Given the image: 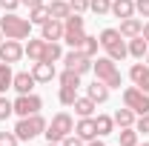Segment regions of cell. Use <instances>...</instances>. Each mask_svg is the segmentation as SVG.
<instances>
[{
	"label": "cell",
	"instance_id": "obj_9",
	"mask_svg": "<svg viewBox=\"0 0 149 146\" xmlns=\"http://www.w3.org/2000/svg\"><path fill=\"white\" fill-rule=\"evenodd\" d=\"M63 63H66V69H72V72H77V74L92 72V57H86L80 49H72V52H66V55H63Z\"/></svg>",
	"mask_w": 149,
	"mask_h": 146
},
{
	"label": "cell",
	"instance_id": "obj_2",
	"mask_svg": "<svg viewBox=\"0 0 149 146\" xmlns=\"http://www.w3.org/2000/svg\"><path fill=\"white\" fill-rule=\"evenodd\" d=\"M97 40H100V46L106 49V57H112L115 63H118V60H123V57L129 55V46H126V37L120 35L118 29H103Z\"/></svg>",
	"mask_w": 149,
	"mask_h": 146
},
{
	"label": "cell",
	"instance_id": "obj_34",
	"mask_svg": "<svg viewBox=\"0 0 149 146\" xmlns=\"http://www.w3.org/2000/svg\"><path fill=\"white\" fill-rule=\"evenodd\" d=\"M9 115H15V106H12V100L6 95H0V120H6Z\"/></svg>",
	"mask_w": 149,
	"mask_h": 146
},
{
	"label": "cell",
	"instance_id": "obj_45",
	"mask_svg": "<svg viewBox=\"0 0 149 146\" xmlns=\"http://www.w3.org/2000/svg\"><path fill=\"white\" fill-rule=\"evenodd\" d=\"M146 66H149V52H146Z\"/></svg>",
	"mask_w": 149,
	"mask_h": 146
},
{
	"label": "cell",
	"instance_id": "obj_18",
	"mask_svg": "<svg viewBox=\"0 0 149 146\" xmlns=\"http://www.w3.org/2000/svg\"><path fill=\"white\" fill-rule=\"evenodd\" d=\"M112 15L120 20L135 17V0H112Z\"/></svg>",
	"mask_w": 149,
	"mask_h": 146
},
{
	"label": "cell",
	"instance_id": "obj_17",
	"mask_svg": "<svg viewBox=\"0 0 149 146\" xmlns=\"http://www.w3.org/2000/svg\"><path fill=\"white\" fill-rule=\"evenodd\" d=\"M23 52H26V57H29L32 63L43 60V52H46V40H43V37H40V40H32V37H29V43L23 46Z\"/></svg>",
	"mask_w": 149,
	"mask_h": 146
},
{
	"label": "cell",
	"instance_id": "obj_19",
	"mask_svg": "<svg viewBox=\"0 0 149 146\" xmlns=\"http://www.w3.org/2000/svg\"><path fill=\"white\" fill-rule=\"evenodd\" d=\"M95 106H97V103H95L92 97H77V100L72 103V109H74L77 117H92V115H95Z\"/></svg>",
	"mask_w": 149,
	"mask_h": 146
},
{
	"label": "cell",
	"instance_id": "obj_11",
	"mask_svg": "<svg viewBox=\"0 0 149 146\" xmlns=\"http://www.w3.org/2000/svg\"><path fill=\"white\" fill-rule=\"evenodd\" d=\"M129 77H132V83H135L138 89H143L149 95V66L146 63H135L129 69Z\"/></svg>",
	"mask_w": 149,
	"mask_h": 146
},
{
	"label": "cell",
	"instance_id": "obj_35",
	"mask_svg": "<svg viewBox=\"0 0 149 146\" xmlns=\"http://www.w3.org/2000/svg\"><path fill=\"white\" fill-rule=\"evenodd\" d=\"M17 135L15 132H0V146H17Z\"/></svg>",
	"mask_w": 149,
	"mask_h": 146
},
{
	"label": "cell",
	"instance_id": "obj_46",
	"mask_svg": "<svg viewBox=\"0 0 149 146\" xmlns=\"http://www.w3.org/2000/svg\"><path fill=\"white\" fill-rule=\"evenodd\" d=\"M138 146H149V140H146V143H138Z\"/></svg>",
	"mask_w": 149,
	"mask_h": 146
},
{
	"label": "cell",
	"instance_id": "obj_16",
	"mask_svg": "<svg viewBox=\"0 0 149 146\" xmlns=\"http://www.w3.org/2000/svg\"><path fill=\"white\" fill-rule=\"evenodd\" d=\"M74 135H77V138H83V140H92V138H97L95 117H80V120L74 123Z\"/></svg>",
	"mask_w": 149,
	"mask_h": 146
},
{
	"label": "cell",
	"instance_id": "obj_42",
	"mask_svg": "<svg viewBox=\"0 0 149 146\" xmlns=\"http://www.w3.org/2000/svg\"><path fill=\"white\" fill-rule=\"evenodd\" d=\"M141 35H143V40L149 43V23H143V29H141Z\"/></svg>",
	"mask_w": 149,
	"mask_h": 146
},
{
	"label": "cell",
	"instance_id": "obj_29",
	"mask_svg": "<svg viewBox=\"0 0 149 146\" xmlns=\"http://www.w3.org/2000/svg\"><path fill=\"white\" fill-rule=\"evenodd\" d=\"M57 100H60L63 106H72L74 100H77V86H60V95H57Z\"/></svg>",
	"mask_w": 149,
	"mask_h": 146
},
{
	"label": "cell",
	"instance_id": "obj_32",
	"mask_svg": "<svg viewBox=\"0 0 149 146\" xmlns=\"http://www.w3.org/2000/svg\"><path fill=\"white\" fill-rule=\"evenodd\" d=\"M60 86H80V74L72 69H63L60 72Z\"/></svg>",
	"mask_w": 149,
	"mask_h": 146
},
{
	"label": "cell",
	"instance_id": "obj_39",
	"mask_svg": "<svg viewBox=\"0 0 149 146\" xmlns=\"http://www.w3.org/2000/svg\"><path fill=\"white\" fill-rule=\"evenodd\" d=\"M0 6H3V12H15L20 6V0H0Z\"/></svg>",
	"mask_w": 149,
	"mask_h": 146
},
{
	"label": "cell",
	"instance_id": "obj_4",
	"mask_svg": "<svg viewBox=\"0 0 149 146\" xmlns=\"http://www.w3.org/2000/svg\"><path fill=\"white\" fill-rule=\"evenodd\" d=\"M74 132V120H72V115L69 112H57L55 117L46 123V140H52V143H60L66 135H72Z\"/></svg>",
	"mask_w": 149,
	"mask_h": 146
},
{
	"label": "cell",
	"instance_id": "obj_3",
	"mask_svg": "<svg viewBox=\"0 0 149 146\" xmlns=\"http://www.w3.org/2000/svg\"><path fill=\"white\" fill-rule=\"evenodd\" d=\"M92 72L97 80H103L109 89H120L123 86V77H120V69L115 66V60L112 57H97L92 60Z\"/></svg>",
	"mask_w": 149,
	"mask_h": 146
},
{
	"label": "cell",
	"instance_id": "obj_6",
	"mask_svg": "<svg viewBox=\"0 0 149 146\" xmlns=\"http://www.w3.org/2000/svg\"><path fill=\"white\" fill-rule=\"evenodd\" d=\"M83 37H86V29H83V17L80 15H69L63 20V40L72 46V49H80L83 46Z\"/></svg>",
	"mask_w": 149,
	"mask_h": 146
},
{
	"label": "cell",
	"instance_id": "obj_23",
	"mask_svg": "<svg viewBox=\"0 0 149 146\" xmlns=\"http://www.w3.org/2000/svg\"><path fill=\"white\" fill-rule=\"evenodd\" d=\"M115 126H120V129H126V126H135V112L129 109V106H123V109H118L115 115Z\"/></svg>",
	"mask_w": 149,
	"mask_h": 146
},
{
	"label": "cell",
	"instance_id": "obj_30",
	"mask_svg": "<svg viewBox=\"0 0 149 146\" xmlns=\"http://www.w3.org/2000/svg\"><path fill=\"white\" fill-rule=\"evenodd\" d=\"M97 46H100V40H97V37H92V35H86V37H83V46H80V52H83L86 57H92V60H95V55H97Z\"/></svg>",
	"mask_w": 149,
	"mask_h": 146
},
{
	"label": "cell",
	"instance_id": "obj_24",
	"mask_svg": "<svg viewBox=\"0 0 149 146\" xmlns=\"http://www.w3.org/2000/svg\"><path fill=\"white\" fill-rule=\"evenodd\" d=\"M95 126H97V138L112 135V132H115V117H109V115H97V117H95Z\"/></svg>",
	"mask_w": 149,
	"mask_h": 146
},
{
	"label": "cell",
	"instance_id": "obj_12",
	"mask_svg": "<svg viewBox=\"0 0 149 146\" xmlns=\"http://www.w3.org/2000/svg\"><path fill=\"white\" fill-rule=\"evenodd\" d=\"M40 37H43V40H63V20L49 17L40 26Z\"/></svg>",
	"mask_w": 149,
	"mask_h": 146
},
{
	"label": "cell",
	"instance_id": "obj_14",
	"mask_svg": "<svg viewBox=\"0 0 149 146\" xmlns=\"http://www.w3.org/2000/svg\"><path fill=\"white\" fill-rule=\"evenodd\" d=\"M32 77H35L37 83H49L52 77H57L55 63H43V60H37L35 66H32Z\"/></svg>",
	"mask_w": 149,
	"mask_h": 146
},
{
	"label": "cell",
	"instance_id": "obj_27",
	"mask_svg": "<svg viewBox=\"0 0 149 146\" xmlns=\"http://www.w3.org/2000/svg\"><path fill=\"white\" fill-rule=\"evenodd\" d=\"M12 80H15L12 63H0V95H3L6 89H12Z\"/></svg>",
	"mask_w": 149,
	"mask_h": 146
},
{
	"label": "cell",
	"instance_id": "obj_38",
	"mask_svg": "<svg viewBox=\"0 0 149 146\" xmlns=\"http://www.w3.org/2000/svg\"><path fill=\"white\" fill-rule=\"evenodd\" d=\"M135 12L141 17H149V0H135Z\"/></svg>",
	"mask_w": 149,
	"mask_h": 146
},
{
	"label": "cell",
	"instance_id": "obj_10",
	"mask_svg": "<svg viewBox=\"0 0 149 146\" xmlns=\"http://www.w3.org/2000/svg\"><path fill=\"white\" fill-rule=\"evenodd\" d=\"M26 55L20 40H3L0 43V63H17L20 57Z\"/></svg>",
	"mask_w": 149,
	"mask_h": 146
},
{
	"label": "cell",
	"instance_id": "obj_22",
	"mask_svg": "<svg viewBox=\"0 0 149 146\" xmlns=\"http://www.w3.org/2000/svg\"><path fill=\"white\" fill-rule=\"evenodd\" d=\"M49 15L55 20H66L72 15V9H69V0H52L49 3Z\"/></svg>",
	"mask_w": 149,
	"mask_h": 146
},
{
	"label": "cell",
	"instance_id": "obj_43",
	"mask_svg": "<svg viewBox=\"0 0 149 146\" xmlns=\"http://www.w3.org/2000/svg\"><path fill=\"white\" fill-rule=\"evenodd\" d=\"M43 146H60V143H52V140H46V143H43Z\"/></svg>",
	"mask_w": 149,
	"mask_h": 146
},
{
	"label": "cell",
	"instance_id": "obj_8",
	"mask_svg": "<svg viewBox=\"0 0 149 146\" xmlns=\"http://www.w3.org/2000/svg\"><path fill=\"white\" fill-rule=\"evenodd\" d=\"M12 106H15V115L29 117V115H37V112L43 109V100L29 92V95H17V100H12Z\"/></svg>",
	"mask_w": 149,
	"mask_h": 146
},
{
	"label": "cell",
	"instance_id": "obj_13",
	"mask_svg": "<svg viewBox=\"0 0 149 146\" xmlns=\"http://www.w3.org/2000/svg\"><path fill=\"white\" fill-rule=\"evenodd\" d=\"M86 97H92L95 103H106V100H109V86H106L103 80H97V77H95L92 83L86 86Z\"/></svg>",
	"mask_w": 149,
	"mask_h": 146
},
{
	"label": "cell",
	"instance_id": "obj_21",
	"mask_svg": "<svg viewBox=\"0 0 149 146\" xmlns=\"http://www.w3.org/2000/svg\"><path fill=\"white\" fill-rule=\"evenodd\" d=\"M129 55L132 57H138V60H143L146 57V52H149V43L143 40V35H138V37H129Z\"/></svg>",
	"mask_w": 149,
	"mask_h": 146
},
{
	"label": "cell",
	"instance_id": "obj_28",
	"mask_svg": "<svg viewBox=\"0 0 149 146\" xmlns=\"http://www.w3.org/2000/svg\"><path fill=\"white\" fill-rule=\"evenodd\" d=\"M49 17H52V15H49V6H46V3H43V6H35V9H29V20L37 23V26H43Z\"/></svg>",
	"mask_w": 149,
	"mask_h": 146
},
{
	"label": "cell",
	"instance_id": "obj_5",
	"mask_svg": "<svg viewBox=\"0 0 149 146\" xmlns=\"http://www.w3.org/2000/svg\"><path fill=\"white\" fill-rule=\"evenodd\" d=\"M46 123H49V120L37 112V115H29V117H20L12 132L17 135V140H32V138H37V135L46 132Z\"/></svg>",
	"mask_w": 149,
	"mask_h": 146
},
{
	"label": "cell",
	"instance_id": "obj_33",
	"mask_svg": "<svg viewBox=\"0 0 149 146\" xmlns=\"http://www.w3.org/2000/svg\"><path fill=\"white\" fill-rule=\"evenodd\" d=\"M135 132H138V135H149V112L135 117Z\"/></svg>",
	"mask_w": 149,
	"mask_h": 146
},
{
	"label": "cell",
	"instance_id": "obj_31",
	"mask_svg": "<svg viewBox=\"0 0 149 146\" xmlns=\"http://www.w3.org/2000/svg\"><path fill=\"white\" fill-rule=\"evenodd\" d=\"M89 9H92L97 17H103V15L112 12V0H89Z\"/></svg>",
	"mask_w": 149,
	"mask_h": 146
},
{
	"label": "cell",
	"instance_id": "obj_7",
	"mask_svg": "<svg viewBox=\"0 0 149 146\" xmlns=\"http://www.w3.org/2000/svg\"><path fill=\"white\" fill-rule=\"evenodd\" d=\"M123 106H129L135 115H146L149 112V95L138 86H129L123 89Z\"/></svg>",
	"mask_w": 149,
	"mask_h": 146
},
{
	"label": "cell",
	"instance_id": "obj_15",
	"mask_svg": "<svg viewBox=\"0 0 149 146\" xmlns=\"http://www.w3.org/2000/svg\"><path fill=\"white\" fill-rule=\"evenodd\" d=\"M35 77H32V72H17L15 74V80H12V89L17 92V95H29V92L35 89Z\"/></svg>",
	"mask_w": 149,
	"mask_h": 146
},
{
	"label": "cell",
	"instance_id": "obj_26",
	"mask_svg": "<svg viewBox=\"0 0 149 146\" xmlns=\"http://www.w3.org/2000/svg\"><path fill=\"white\" fill-rule=\"evenodd\" d=\"M118 146H138V132L135 126H126L118 132Z\"/></svg>",
	"mask_w": 149,
	"mask_h": 146
},
{
	"label": "cell",
	"instance_id": "obj_36",
	"mask_svg": "<svg viewBox=\"0 0 149 146\" xmlns=\"http://www.w3.org/2000/svg\"><path fill=\"white\" fill-rule=\"evenodd\" d=\"M60 146H86V140H83V138H77V135H66V138H63V140H60Z\"/></svg>",
	"mask_w": 149,
	"mask_h": 146
},
{
	"label": "cell",
	"instance_id": "obj_41",
	"mask_svg": "<svg viewBox=\"0 0 149 146\" xmlns=\"http://www.w3.org/2000/svg\"><path fill=\"white\" fill-rule=\"evenodd\" d=\"M86 146H106V143H103L100 138H92V140H86Z\"/></svg>",
	"mask_w": 149,
	"mask_h": 146
},
{
	"label": "cell",
	"instance_id": "obj_1",
	"mask_svg": "<svg viewBox=\"0 0 149 146\" xmlns=\"http://www.w3.org/2000/svg\"><path fill=\"white\" fill-rule=\"evenodd\" d=\"M0 32L6 40H26L32 35V20L29 17H20L15 12H3L0 17Z\"/></svg>",
	"mask_w": 149,
	"mask_h": 146
},
{
	"label": "cell",
	"instance_id": "obj_20",
	"mask_svg": "<svg viewBox=\"0 0 149 146\" xmlns=\"http://www.w3.org/2000/svg\"><path fill=\"white\" fill-rule=\"evenodd\" d=\"M141 29H143V23H141L138 17H126V20H120V29H118V32L129 40V37H138V35H141Z\"/></svg>",
	"mask_w": 149,
	"mask_h": 146
},
{
	"label": "cell",
	"instance_id": "obj_25",
	"mask_svg": "<svg viewBox=\"0 0 149 146\" xmlns=\"http://www.w3.org/2000/svg\"><path fill=\"white\" fill-rule=\"evenodd\" d=\"M63 57V49H60V43L57 40H46V52H43V63H55Z\"/></svg>",
	"mask_w": 149,
	"mask_h": 146
},
{
	"label": "cell",
	"instance_id": "obj_40",
	"mask_svg": "<svg viewBox=\"0 0 149 146\" xmlns=\"http://www.w3.org/2000/svg\"><path fill=\"white\" fill-rule=\"evenodd\" d=\"M20 3H26L29 9H35V6H43V0H20Z\"/></svg>",
	"mask_w": 149,
	"mask_h": 146
},
{
	"label": "cell",
	"instance_id": "obj_37",
	"mask_svg": "<svg viewBox=\"0 0 149 146\" xmlns=\"http://www.w3.org/2000/svg\"><path fill=\"white\" fill-rule=\"evenodd\" d=\"M69 9H72L74 15H83L89 9V0H69Z\"/></svg>",
	"mask_w": 149,
	"mask_h": 146
},
{
	"label": "cell",
	"instance_id": "obj_44",
	"mask_svg": "<svg viewBox=\"0 0 149 146\" xmlns=\"http://www.w3.org/2000/svg\"><path fill=\"white\" fill-rule=\"evenodd\" d=\"M3 40H6V37H3V32H0V43H3Z\"/></svg>",
	"mask_w": 149,
	"mask_h": 146
}]
</instances>
